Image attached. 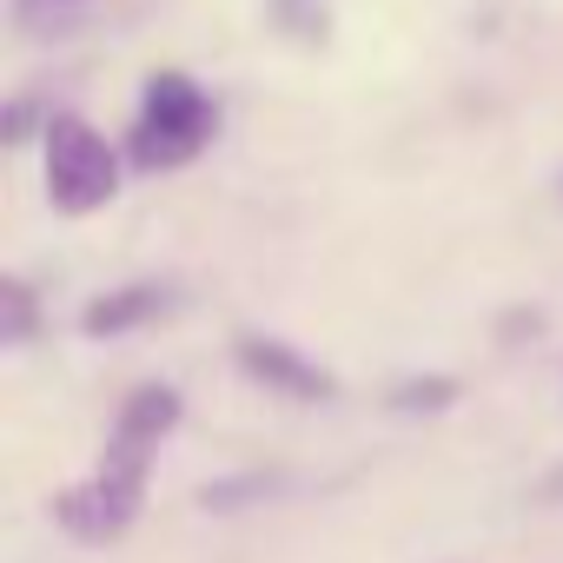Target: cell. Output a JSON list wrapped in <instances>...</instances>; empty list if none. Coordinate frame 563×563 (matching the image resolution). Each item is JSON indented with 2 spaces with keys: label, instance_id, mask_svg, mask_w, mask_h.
Wrapping results in <instances>:
<instances>
[{
  "label": "cell",
  "instance_id": "52a82bcc",
  "mask_svg": "<svg viewBox=\"0 0 563 563\" xmlns=\"http://www.w3.org/2000/svg\"><path fill=\"white\" fill-rule=\"evenodd\" d=\"M451 398H457L451 378H405V385L391 391V411H444Z\"/></svg>",
  "mask_w": 563,
  "mask_h": 563
},
{
  "label": "cell",
  "instance_id": "7a4b0ae2",
  "mask_svg": "<svg viewBox=\"0 0 563 563\" xmlns=\"http://www.w3.org/2000/svg\"><path fill=\"white\" fill-rule=\"evenodd\" d=\"M212 126H219V107L186 74H153L146 80V107L133 120V166L140 173H173V166L199 159Z\"/></svg>",
  "mask_w": 563,
  "mask_h": 563
},
{
  "label": "cell",
  "instance_id": "6da1fadb",
  "mask_svg": "<svg viewBox=\"0 0 563 563\" xmlns=\"http://www.w3.org/2000/svg\"><path fill=\"white\" fill-rule=\"evenodd\" d=\"M179 424V391L173 385H140L120 418H113V438H107V457L87 484L60 490L54 497V517L80 537V543H113L133 530L140 504H146V477H153V451L159 438Z\"/></svg>",
  "mask_w": 563,
  "mask_h": 563
},
{
  "label": "cell",
  "instance_id": "5b68a950",
  "mask_svg": "<svg viewBox=\"0 0 563 563\" xmlns=\"http://www.w3.org/2000/svg\"><path fill=\"white\" fill-rule=\"evenodd\" d=\"M166 306H173V292H166V286H126V292H107V299H93L80 325H87L93 339H113V332H133V325L159 319Z\"/></svg>",
  "mask_w": 563,
  "mask_h": 563
},
{
  "label": "cell",
  "instance_id": "3957f363",
  "mask_svg": "<svg viewBox=\"0 0 563 563\" xmlns=\"http://www.w3.org/2000/svg\"><path fill=\"white\" fill-rule=\"evenodd\" d=\"M47 192H54L60 212H100L120 192L113 146L80 113H54L47 120Z\"/></svg>",
  "mask_w": 563,
  "mask_h": 563
},
{
  "label": "cell",
  "instance_id": "8992f818",
  "mask_svg": "<svg viewBox=\"0 0 563 563\" xmlns=\"http://www.w3.org/2000/svg\"><path fill=\"white\" fill-rule=\"evenodd\" d=\"M0 312H8V319H0V339H8V345H27L34 339V292L21 286V278L0 286Z\"/></svg>",
  "mask_w": 563,
  "mask_h": 563
},
{
  "label": "cell",
  "instance_id": "277c9868",
  "mask_svg": "<svg viewBox=\"0 0 563 563\" xmlns=\"http://www.w3.org/2000/svg\"><path fill=\"white\" fill-rule=\"evenodd\" d=\"M239 365H245L265 391L299 398V405H319V398H332V391H339V385H332V372H319L312 358H299L292 345H278V339H239Z\"/></svg>",
  "mask_w": 563,
  "mask_h": 563
}]
</instances>
